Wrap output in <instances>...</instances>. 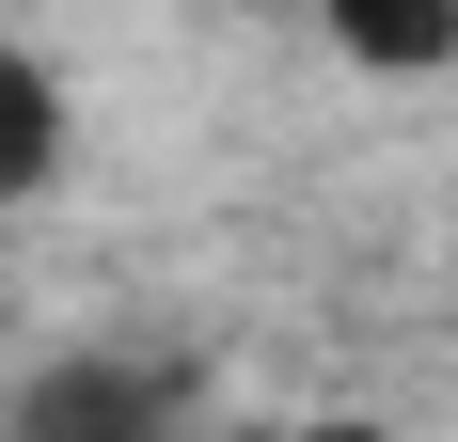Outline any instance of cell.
<instances>
[{"mask_svg":"<svg viewBox=\"0 0 458 442\" xmlns=\"http://www.w3.org/2000/svg\"><path fill=\"white\" fill-rule=\"evenodd\" d=\"M64 142H80L64 64H47V47H0V206H32V190L64 174Z\"/></svg>","mask_w":458,"mask_h":442,"instance_id":"7a4b0ae2","label":"cell"},{"mask_svg":"<svg viewBox=\"0 0 458 442\" xmlns=\"http://www.w3.org/2000/svg\"><path fill=\"white\" fill-rule=\"evenodd\" d=\"M317 32L364 64V80H443L458 64V0H317Z\"/></svg>","mask_w":458,"mask_h":442,"instance_id":"3957f363","label":"cell"},{"mask_svg":"<svg viewBox=\"0 0 458 442\" xmlns=\"http://www.w3.org/2000/svg\"><path fill=\"white\" fill-rule=\"evenodd\" d=\"M0 442H190V363L158 348H64L0 395Z\"/></svg>","mask_w":458,"mask_h":442,"instance_id":"6da1fadb","label":"cell"},{"mask_svg":"<svg viewBox=\"0 0 458 442\" xmlns=\"http://www.w3.org/2000/svg\"><path fill=\"white\" fill-rule=\"evenodd\" d=\"M317 442H348V427H317Z\"/></svg>","mask_w":458,"mask_h":442,"instance_id":"277c9868","label":"cell"}]
</instances>
